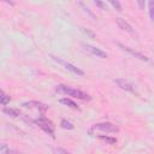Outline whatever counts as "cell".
<instances>
[{
    "label": "cell",
    "instance_id": "6da1fadb",
    "mask_svg": "<svg viewBox=\"0 0 154 154\" xmlns=\"http://www.w3.org/2000/svg\"><path fill=\"white\" fill-rule=\"evenodd\" d=\"M55 91H58V93H60V94L69 95V96H73V97L79 99V100H90V99H91L87 93H84V91H82V90H79V89H75V88H72V87L65 85V84H59V85H57V87H55Z\"/></svg>",
    "mask_w": 154,
    "mask_h": 154
},
{
    "label": "cell",
    "instance_id": "7a4b0ae2",
    "mask_svg": "<svg viewBox=\"0 0 154 154\" xmlns=\"http://www.w3.org/2000/svg\"><path fill=\"white\" fill-rule=\"evenodd\" d=\"M51 57H52V59H53L54 61H57L58 64L63 65V66H64L66 70H69L70 72H72V73H75V75H77V76H84V71H83V70H81L79 67H77V66L72 65L71 63H67V61L63 60L61 58H58V57H54V55H51Z\"/></svg>",
    "mask_w": 154,
    "mask_h": 154
},
{
    "label": "cell",
    "instance_id": "3957f363",
    "mask_svg": "<svg viewBox=\"0 0 154 154\" xmlns=\"http://www.w3.org/2000/svg\"><path fill=\"white\" fill-rule=\"evenodd\" d=\"M91 130H99V131H103V132H118L119 128L117 125H114L113 123L105 122V123H97V124L93 125Z\"/></svg>",
    "mask_w": 154,
    "mask_h": 154
},
{
    "label": "cell",
    "instance_id": "277c9868",
    "mask_svg": "<svg viewBox=\"0 0 154 154\" xmlns=\"http://www.w3.org/2000/svg\"><path fill=\"white\" fill-rule=\"evenodd\" d=\"M82 46L84 47V49H85L87 52H89L90 54H93V55H95V57H97V58H102V59H106V58H107V53L103 52L102 49L97 48V47H94V46H91V45H85V43H83Z\"/></svg>",
    "mask_w": 154,
    "mask_h": 154
},
{
    "label": "cell",
    "instance_id": "5b68a950",
    "mask_svg": "<svg viewBox=\"0 0 154 154\" xmlns=\"http://www.w3.org/2000/svg\"><path fill=\"white\" fill-rule=\"evenodd\" d=\"M23 107L25 108H35V109H38L41 112H46L48 109V106L42 103V102H38V101H25L22 103Z\"/></svg>",
    "mask_w": 154,
    "mask_h": 154
},
{
    "label": "cell",
    "instance_id": "8992f818",
    "mask_svg": "<svg viewBox=\"0 0 154 154\" xmlns=\"http://www.w3.org/2000/svg\"><path fill=\"white\" fill-rule=\"evenodd\" d=\"M118 46H119L123 51H125V52H128L129 54L134 55L135 58H137V59H140V60H142V61H148V58H147L146 55L141 54L140 52H136V51H134L132 48H130V47H128V46H124V45H122V43H119V42H118Z\"/></svg>",
    "mask_w": 154,
    "mask_h": 154
},
{
    "label": "cell",
    "instance_id": "52a82bcc",
    "mask_svg": "<svg viewBox=\"0 0 154 154\" xmlns=\"http://www.w3.org/2000/svg\"><path fill=\"white\" fill-rule=\"evenodd\" d=\"M116 23H117V25H118L122 30H124V31H126V32H129V34H131V35L135 34L132 26H131L125 19H123V18H116Z\"/></svg>",
    "mask_w": 154,
    "mask_h": 154
},
{
    "label": "cell",
    "instance_id": "ba28073f",
    "mask_svg": "<svg viewBox=\"0 0 154 154\" xmlns=\"http://www.w3.org/2000/svg\"><path fill=\"white\" fill-rule=\"evenodd\" d=\"M114 83H116L120 89H123V90H126V91H134L132 85H131L129 82H126L125 79L117 78V79H114Z\"/></svg>",
    "mask_w": 154,
    "mask_h": 154
},
{
    "label": "cell",
    "instance_id": "9c48e42d",
    "mask_svg": "<svg viewBox=\"0 0 154 154\" xmlns=\"http://www.w3.org/2000/svg\"><path fill=\"white\" fill-rule=\"evenodd\" d=\"M59 102H60V103H63V105H65V106H67V107H70V108H72V109L81 111V108L78 107V105H77V103H75L71 99L64 97V99H60V100H59Z\"/></svg>",
    "mask_w": 154,
    "mask_h": 154
},
{
    "label": "cell",
    "instance_id": "30bf717a",
    "mask_svg": "<svg viewBox=\"0 0 154 154\" xmlns=\"http://www.w3.org/2000/svg\"><path fill=\"white\" fill-rule=\"evenodd\" d=\"M2 112H4L5 114L12 117V118H17V117L20 114V112H19L17 108H11V107H5V108L2 109Z\"/></svg>",
    "mask_w": 154,
    "mask_h": 154
},
{
    "label": "cell",
    "instance_id": "8fae6325",
    "mask_svg": "<svg viewBox=\"0 0 154 154\" xmlns=\"http://www.w3.org/2000/svg\"><path fill=\"white\" fill-rule=\"evenodd\" d=\"M97 137H99L100 140L105 141V142L108 143V144H116V143H117V138H116V137H109V136H105V135H99Z\"/></svg>",
    "mask_w": 154,
    "mask_h": 154
},
{
    "label": "cell",
    "instance_id": "7c38bea8",
    "mask_svg": "<svg viewBox=\"0 0 154 154\" xmlns=\"http://www.w3.org/2000/svg\"><path fill=\"white\" fill-rule=\"evenodd\" d=\"M60 126H61L63 129H66V130H72V129L75 128V125H73L71 122H69L67 119H61Z\"/></svg>",
    "mask_w": 154,
    "mask_h": 154
},
{
    "label": "cell",
    "instance_id": "4fadbf2b",
    "mask_svg": "<svg viewBox=\"0 0 154 154\" xmlns=\"http://www.w3.org/2000/svg\"><path fill=\"white\" fill-rule=\"evenodd\" d=\"M11 101V97L8 96V95H6L5 93H4V90H1V96H0V103L2 105V106H6L8 102Z\"/></svg>",
    "mask_w": 154,
    "mask_h": 154
},
{
    "label": "cell",
    "instance_id": "5bb4252c",
    "mask_svg": "<svg viewBox=\"0 0 154 154\" xmlns=\"http://www.w3.org/2000/svg\"><path fill=\"white\" fill-rule=\"evenodd\" d=\"M148 8H149V17L150 20L154 23V0H150L148 2Z\"/></svg>",
    "mask_w": 154,
    "mask_h": 154
},
{
    "label": "cell",
    "instance_id": "9a60e30c",
    "mask_svg": "<svg viewBox=\"0 0 154 154\" xmlns=\"http://www.w3.org/2000/svg\"><path fill=\"white\" fill-rule=\"evenodd\" d=\"M109 4H111V5H112L117 11H122V10H123V8H122L120 2H119V1H117V0H116V1H114V0H111V1H109Z\"/></svg>",
    "mask_w": 154,
    "mask_h": 154
},
{
    "label": "cell",
    "instance_id": "2e32d148",
    "mask_svg": "<svg viewBox=\"0 0 154 154\" xmlns=\"http://www.w3.org/2000/svg\"><path fill=\"white\" fill-rule=\"evenodd\" d=\"M81 30L87 35V36H89V37H91V38H94L95 37V34L93 32V31H90L89 29H85V28H81Z\"/></svg>",
    "mask_w": 154,
    "mask_h": 154
},
{
    "label": "cell",
    "instance_id": "e0dca14e",
    "mask_svg": "<svg viewBox=\"0 0 154 154\" xmlns=\"http://www.w3.org/2000/svg\"><path fill=\"white\" fill-rule=\"evenodd\" d=\"M94 4H95L96 6H99L101 10H106V4H105V2H102V1H100V0H95Z\"/></svg>",
    "mask_w": 154,
    "mask_h": 154
},
{
    "label": "cell",
    "instance_id": "ac0fdd59",
    "mask_svg": "<svg viewBox=\"0 0 154 154\" xmlns=\"http://www.w3.org/2000/svg\"><path fill=\"white\" fill-rule=\"evenodd\" d=\"M57 153H58V154H70L67 150H65L64 148H60V147L57 148Z\"/></svg>",
    "mask_w": 154,
    "mask_h": 154
},
{
    "label": "cell",
    "instance_id": "d6986e66",
    "mask_svg": "<svg viewBox=\"0 0 154 154\" xmlns=\"http://www.w3.org/2000/svg\"><path fill=\"white\" fill-rule=\"evenodd\" d=\"M137 4H138V6H140L141 8H144V5H146V2H143V1H137Z\"/></svg>",
    "mask_w": 154,
    "mask_h": 154
},
{
    "label": "cell",
    "instance_id": "ffe728a7",
    "mask_svg": "<svg viewBox=\"0 0 154 154\" xmlns=\"http://www.w3.org/2000/svg\"><path fill=\"white\" fill-rule=\"evenodd\" d=\"M4 154H10V152H6V153H4Z\"/></svg>",
    "mask_w": 154,
    "mask_h": 154
}]
</instances>
